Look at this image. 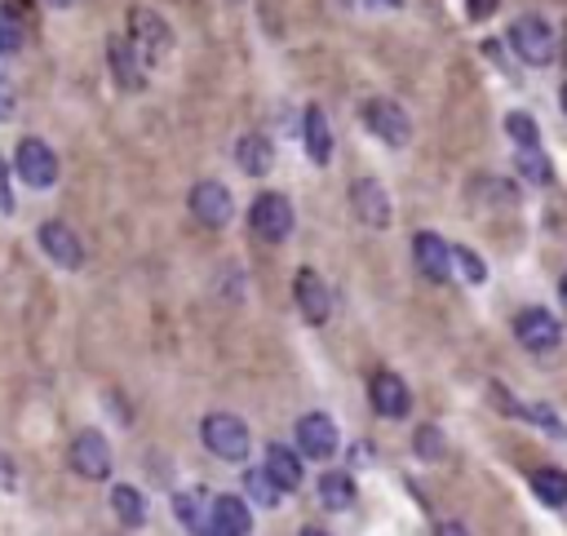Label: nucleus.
<instances>
[{"instance_id":"f257e3e1","label":"nucleus","mask_w":567,"mask_h":536,"mask_svg":"<svg viewBox=\"0 0 567 536\" xmlns=\"http://www.w3.org/2000/svg\"><path fill=\"white\" fill-rule=\"evenodd\" d=\"M199 439L221 461H248V447H252L248 425L239 416H230V412H208L204 425H199Z\"/></svg>"},{"instance_id":"f03ea898","label":"nucleus","mask_w":567,"mask_h":536,"mask_svg":"<svg viewBox=\"0 0 567 536\" xmlns=\"http://www.w3.org/2000/svg\"><path fill=\"white\" fill-rule=\"evenodd\" d=\"M248 226H252L257 239L284 244V239L292 235V204H288L284 195H275V190H261V195L252 199V208H248Z\"/></svg>"},{"instance_id":"7ed1b4c3","label":"nucleus","mask_w":567,"mask_h":536,"mask_svg":"<svg viewBox=\"0 0 567 536\" xmlns=\"http://www.w3.org/2000/svg\"><path fill=\"white\" fill-rule=\"evenodd\" d=\"M13 168H18V177H22L27 186H35V190H49V186L58 182V155H53V146L40 142V137H22V142L13 146Z\"/></svg>"},{"instance_id":"20e7f679","label":"nucleus","mask_w":567,"mask_h":536,"mask_svg":"<svg viewBox=\"0 0 567 536\" xmlns=\"http://www.w3.org/2000/svg\"><path fill=\"white\" fill-rule=\"evenodd\" d=\"M509 44H514V53L523 58V62H532V66H545V62H554V31H549V22L545 18H514V27H509Z\"/></svg>"},{"instance_id":"39448f33","label":"nucleus","mask_w":567,"mask_h":536,"mask_svg":"<svg viewBox=\"0 0 567 536\" xmlns=\"http://www.w3.org/2000/svg\"><path fill=\"white\" fill-rule=\"evenodd\" d=\"M35 239H40V252H44L53 266H62V270H75V266L84 261V244H80V235H75L66 221H58V217L40 221Z\"/></svg>"},{"instance_id":"423d86ee","label":"nucleus","mask_w":567,"mask_h":536,"mask_svg":"<svg viewBox=\"0 0 567 536\" xmlns=\"http://www.w3.org/2000/svg\"><path fill=\"white\" fill-rule=\"evenodd\" d=\"M71 470L80 474V478H89V483H97V478H106L111 474V443L97 434V430H80L75 439H71Z\"/></svg>"},{"instance_id":"0eeeda50","label":"nucleus","mask_w":567,"mask_h":536,"mask_svg":"<svg viewBox=\"0 0 567 536\" xmlns=\"http://www.w3.org/2000/svg\"><path fill=\"white\" fill-rule=\"evenodd\" d=\"M128 31H133V49H137L142 58H151V62H159V58L173 49V31H168V22H164L155 9H133Z\"/></svg>"},{"instance_id":"6e6552de","label":"nucleus","mask_w":567,"mask_h":536,"mask_svg":"<svg viewBox=\"0 0 567 536\" xmlns=\"http://www.w3.org/2000/svg\"><path fill=\"white\" fill-rule=\"evenodd\" d=\"M363 124H368L385 146H403V142L412 137V124H408L403 106L390 102V97H372V102H363Z\"/></svg>"},{"instance_id":"1a4fd4ad","label":"nucleus","mask_w":567,"mask_h":536,"mask_svg":"<svg viewBox=\"0 0 567 536\" xmlns=\"http://www.w3.org/2000/svg\"><path fill=\"white\" fill-rule=\"evenodd\" d=\"M514 337H518L527 350L545 354V350H558V341H563V323H558L549 310L532 306V310H518V319H514Z\"/></svg>"},{"instance_id":"9d476101","label":"nucleus","mask_w":567,"mask_h":536,"mask_svg":"<svg viewBox=\"0 0 567 536\" xmlns=\"http://www.w3.org/2000/svg\"><path fill=\"white\" fill-rule=\"evenodd\" d=\"M190 213H195V221L221 230L235 217V199H230V190L221 182H195L190 186Z\"/></svg>"},{"instance_id":"9b49d317","label":"nucleus","mask_w":567,"mask_h":536,"mask_svg":"<svg viewBox=\"0 0 567 536\" xmlns=\"http://www.w3.org/2000/svg\"><path fill=\"white\" fill-rule=\"evenodd\" d=\"M350 208H354V217H359L363 226H372V230L390 226V195H385V186H381L377 177L350 182Z\"/></svg>"},{"instance_id":"f8f14e48","label":"nucleus","mask_w":567,"mask_h":536,"mask_svg":"<svg viewBox=\"0 0 567 536\" xmlns=\"http://www.w3.org/2000/svg\"><path fill=\"white\" fill-rule=\"evenodd\" d=\"M412 257H416V270L434 284H443L452 275V248L434 235V230H416L412 235Z\"/></svg>"},{"instance_id":"ddd939ff","label":"nucleus","mask_w":567,"mask_h":536,"mask_svg":"<svg viewBox=\"0 0 567 536\" xmlns=\"http://www.w3.org/2000/svg\"><path fill=\"white\" fill-rule=\"evenodd\" d=\"M297 447H301L306 456H315V461H328V456L337 452V425H332V416L306 412V416L297 421Z\"/></svg>"},{"instance_id":"4468645a","label":"nucleus","mask_w":567,"mask_h":536,"mask_svg":"<svg viewBox=\"0 0 567 536\" xmlns=\"http://www.w3.org/2000/svg\"><path fill=\"white\" fill-rule=\"evenodd\" d=\"M292 292H297V306H301V315H306L310 323H323V319H328L332 297H328V284L319 279V270L301 266L297 279H292Z\"/></svg>"},{"instance_id":"2eb2a0df","label":"nucleus","mask_w":567,"mask_h":536,"mask_svg":"<svg viewBox=\"0 0 567 536\" xmlns=\"http://www.w3.org/2000/svg\"><path fill=\"white\" fill-rule=\"evenodd\" d=\"M368 390H372V408H377L381 416H408L412 394H408L403 377H394V372H377Z\"/></svg>"},{"instance_id":"dca6fc26","label":"nucleus","mask_w":567,"mask_h":536,"mask_svg":"<svg viewBox=\"0 0 567 536\" xmlns=\"http://www.w3.org/2000/svg\"><path fill=\"white\" fill-rule=\"evenodd\" d=\"M213 532L221 536H248L252 532V514L239 496H213V518H208Z\"/></svg>"},{"instance_id":"f3484780","label":"nucleus","mask_w":567,"mask_h":536,"mask_svg":"<svg viewBox=\"0 0 567 536\" xmlns=\"http://www.w3.org/2000/svg\"><path fill=\"white\" fill-rule=\"evenodd\" d=\"M173 514L182 518L186 532L204 536V532H208V518H213V501L204 496V487H186V492L173 496Z\"/></svg>"},{"instance_id":"a211bd4d","label":"nucleus","mask_w":567,"mask_h":536,"mask_svg":"<svg viewBox=\"0 0 567 536\" xmlns=\"http://www.w3.org/2000/svg\"><path fill=\"white\" fill-rule=\"evenodd\" d=\"M106 58H111V71H115V80H120V89H142L146 80H142V53L133 49V40H111L106 44Z\"/></svg>"},{"instance_id":"6ab92c4d","label":"nucleus","mask_w":567,"mask_h":536,"mask_svg":"<svg viewBox=\"0 0 567 536\" xmlns=\"http://www.w3.org/2000/svg\"><path fill=\"white\" fill-rule=\"evenodd\" d=\"M266 474L275 478L279 492H297L301 487V461H297V452L284 447V443H270L266 447Z\"/></svg>"},{"instance_id":"aec40b11","label":"nucleus","mask_w":567,"mask_h":536,"mask_svg":"<svg viewBox=\"0 0 567 536\" xmlns=\"http://www.w3.org/2000/svg\"><path fill=\"white\" fill-rule=\"evenodd\" d=\"M235 159H239V168H244L248 177H266L270 164H275V151H270V142H266L261 133H244V137L235 142Z\"/></svg>"},{"instance_id":"412c9836","label":"nucleus","mask_w":567,"mask_h":536,"mask_svg":"<svg viewBox=\"0 0 567 536\" xmlns=\"http://www.w3.org/2000/svg\"><path fill=\"white\" fill-rule=\"evenodd\" d=\"M306 151H310L315 164L332 159V128H328L323 106H306Z\"/></svg>"},{"instance_id":"4be33fe9","label":"nucleus","mask_w":567,"mask_h":536,"mask_svg":"<svg viewBox=\"0 0 567 536\" xmlns=\"http://www.w3.org/2000/svg\"><path fill=\"white\" fill-rule=\"evenodd\" d=\"M111 509L124 527H142L146 523V496L133 487V483H115L111 487Z\"/></svg>"},{"instance_id":"5701e85b","label":"nucleus","mask_w":567,"mask_h":536,"mask_svg":"<svg viewBox=\"0 0 567 536\" xmlns=\"http://www.w3.org/2000/svg\"><path fill=\"white\" fill-rule=\"evenodd\" d=\"M319 501H323L328 509H350V505H354V478H350L346 470L319 474Z\"/></svg>"},{"instance_id":"b1692460","label":"nucleus","mask_w":567,"mask_h":536,"mask_svg":"<svg viewBox=\"0 0 567 536\" xmlns=\"http://www.w3.org/2000/svg\"><path fill=\"white\" fill-rule=\"evenodd\" d=\"M532 492L545 505H567V474L554 465H540V470H532Z\"/></svg>"},{"instance_id":"393cba45","label":"nucleus","mask_w":567,"mask_h":536,"mask_svg":"<svg viewBox=\"0 0 567 536\" xmlns=\"http://www.w3.org/2000/svg\"><path fill=\"white\" fill-rule=\"evenodd\" d=\"M244 492H248V501H257V505H275V501H279V487H275V478H270L266 470H248V474H244Z\"/></svg>"},{"instance_id":"a878e982","label":"nucleus","mask_w":567,"mask_h":536,"mask_svg":"<svg viewBox=\"0 0 567 536\" xmlns=\"http://www.w3.org/2000/svg\"><path fill=\"white\" fill-rule=\"evenodd\" d=\"M505 133L518 142V151L540 142V128H536V120H532V115H523V111H509V115H505Z\"/></svg>"},{"instance_id":"bb28decb","label":"nucleus","mask_w":567,"mask_h":536,"mask_svg":"<svg viewBox=\"0 0 567 536\" xmlns=\"http://www.w3.org/2000/svg\"><path fill=\"white\" fill-rule=\"evenodd\" d=\"M518 173H523V177H532L536 186H545V182H549V164H545L540 146H523V151H518Z\"/></svg>"},{"instance_id":"cd10ccee","label":"nucleus","mask_w":567,"mask_h":536,"mask_svg":"<svg viewBox=\"0 0 567 536\" xmlns=\"http://www.w3.org/2000/svg\"><path fill=\"white\" fill-rule=\"evenodd\" d=\"M22 40H27L22 22H18V13L4 4V9H0V53H13V49H22Z\"/></svg>"},{"instance_id":"c85d7f7f","label":"nucleus","mask_w":567,"mask_h":536,"mask_svg":"<svg viewBox=\"0 0 567 536\" xmlns=\"http://www.w3.org/2000/svg\"><path fill=\"white\" fill-rule=\"evenodd\" d=\"M452 266L465 275V284H483V261H478V252H470V248H452Z\"/></svg>"},{"instance_id":"c756f323","label":"nucleus","mask_w":567,"mask_h":536,"mask_svg":"<svg viewBox=\"0 0 567 536\" xmlns=\"http://www.w3.org/2000/svg\"><path fill=\"white\" fill-rule=\"evenodd\" d=\"M412 443H416V452H421L425 461H439V456H443V434H439V425H421Z\"/></svg>"},{"instance_id":"7c9ffc66","label":"nucleus","mask_w":567,"mask_h":536,"mask_svg":"<svg viewBox=\"0 0 567 536\" xmlns=\"http://www.w3.org/2000/svg\"><path fill=\"white\" fill-rule=\"evenodd\" d=\"M0 213H13V195H9V173H4V159H0Z\"/></svg>"},{"instance_id":"2f4dec72","label":"nucleus","mask_w":567,"mask_h":536,"mask_svg":"<svg viewBox=\"0 0 567 536\" xmlns=\"http://www.w3.org/2000/svg\"><path fill=\"white\" fill-rule=\"evenodd\" d=\"M492 9H496V0H470V13H474V18H487Z\"/></svg>"},{"instance_id":"473e14b6","label":"nucleus","mask_w":567,"mask_h":536,"mask_svg":"<svg viewBox=\"0 0 567 536\" xmlns=\"http://www.w3.org/2000/svg\"><path fill=\"white\" fill-rule=\"evenodd\" d=\"M439 536H470L461 523H439Z\"/></svg>"},{"instance_id":"72a5a7b5","label":"nucleus","mask_w":567,"mask_h":536,"mask_svg":"<svg viewBox=\"0 0 567 536\" xmlns=\"http://www.w3.org/2000/svg\"><path fill=\"white\" fill-rule=\"evenodd\" d=\"M558 297H563V306H567V275L558 279Z\"/></svg>"},{"instance_id":"f704fd0d","label":"nucleus","mask_w":567,"mask_h":536,"mask_svg":"<svg viewBox=\"0 0 567 536\" xmlns=\"http://www.w3.org/2000/svg\"><path fill=\"white\" fill-rule=\"evenodd\" d=\"M44 4H53V9H71L75 0H44Z\"/></svg>"},{"instance_id":"c9c22d12","label":"nucleus","mask_w":567,"mask_h":536,"mask_svg":"<svg viewBox=\"0 0 567 536\" xmlns=\"http://www.w3.org/2000/svg\"><path fill=\"white\" fill-rule=\"evenodd\" d=\"M301 536H328V532H319V527H301Z\"/></svg>"},{"instance_id":"e433bc0d","label":"nucleus","mask_w":567,"mask_h":536,"mask_svg":"<svg viewBox=\"0 0 567 536\" xmlns=\"http://www.w3.org/2000/svg\"><path fill=\"white\" fill-rule=\"evenodd\" d=\"M558 102H563V111H567V84H563V93H558Z\"/></svg>"},{"instance_id":"4c0bfd02","label":"nucleus","mask_w":567,"mask_h":536,"mask_svg":"<svg viewBox=\"0 0 567 536\" xmlns=\"http://www.w3.org/2000/svg\"><path fill=\"white\" fill-rule=\"evenodd\" d=\"M204 536H221V532H213V527H208V532H204Z\"/></svg>"}]
</instances>
